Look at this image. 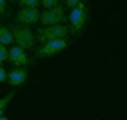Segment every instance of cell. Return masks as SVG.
Returning a JSON list of instances; mask_svg holds the SVG:
<instances>
[{"label": "cell", "mask_w": 127, "mask_h": 120, "mask_svg": "<svg viewBox=\"0 0 127 120\" xmlns=\"http://www.w3.org/2000/svg\"><path fill=\"white\" fill-rule=\"evenodd\" d=\"M18 5L20 7H38L40 0H18Z\"/></svg>", "instance_id": "obj_11"}, {"label": "cell", "mask_w": 127, "mask_h": 120, "mask_svg": "<svg viewBox=\"0 0 127 120\" xmlns=\"http://www.w3.org/2000/svg\"><path fill=\"white\" fill-rule=\"evenodd\" d=\"M40 24L42 26H58V24H67L65 16V7L64 4H58L51 9H44L40 13Z\"/></svg>", "instance_id": "obj_5"}, {"label": "cell", "mask_w": 127, "mask_h": 120, "mask_svg": "<svg viewBox=\"0 0 127 120\" xmlns=\"http://www.w3.org/2000/svg\"><path fill=\"white\" fill-rule=\"evenodd\" d=\"M87 20H89V0H82L67 15L69 29H71L73 35H80L87 26Z\"/></svg>", "instance_id": "obj_1"}, {"label": "cell", "mask_w": 127, "mask_h": 120, "mask_svg": "<svg viewBox=\"0 0 127 120\" xmlns=\"http://www.w3.org/2000/svg\"><path fill=\"white\" fill-rule=\"evenodd\" d=\"M62 4V0H40V5H42L44 9H51V7H55V5H58Z\"/></svg>", "instance_id": "obj_12"}, {"label": "cell", "mask_w": 127, "mask_h": 120, "mask_svg": "<svg viewBox=\"0 0 127 120\" xmlns=\"http://www.w3.org/2000/svg\"><path fill=\"white\" fill-rule=\"evenodd\" d=\"M82 0H62V4H64V7H67V9H73L76 4H80Z\"/></svg>", "instance_id": "obj_15"}, {"label": "cell", "mask_w": 127, "mask_h": 120, "mask_svg": "<svg viewBox=\"0 0 127 120\" xmlns=\"http://www.w3.org/2000/svg\"><path fill=\"white\" fill-rule=\"evenodd\" d=\"M9 58V49L5 47V45L0 44V64H4V62H7Z\"/></svg>", "instance_id": "obj_13"}, {"label": "cell", "mask_w": 127, "mask_h": 120, "mask_svg": "<svg viewBox=\"0 0 127 120\" xmlns=\"http://www.w3.org/2000/svg\"><path fill=\"white\" fill-rule=\"evenodd\" d=\"M15 95H16V91H9V95H5V96H2V98H0V117L4 115L5 107L11 104V100L15 98Z\"/></svg>", "instance_id": "obj_10"}, {"label": "cell", "mask_w": 127, "mask_h": 120, "mask_svg": "<svg viewBox=\"0 0 127 120\" xmlns=\"http://www.w3.org/2000/svg\"><path fill=\"white\" fill-rule=\"evenodd\" d=\"M40 13H42V11H40L38 7H20V11L16 13L15 24L31 27V26H34V24L40 22Z\"/></svg>", "instance_id": "obj_6"}, {"label": "cell", "mask_w": 127, "mask_h": 120, "mask_svg": "<svg viewBox=\"0 0 127 120\" xmlns=\"http://www.w3.org/2000/svg\"><path fill=\"white\" fill-rule=\"evenodd\" d=\"M71 29H69L67 24H58V26H42L38 27V31L34 33V38H36L38 44L49 42V40H58V38H67Z\"/></svg>", "instance_id": "obj_2"}, {"label": "cell", "mask_w": 127, "mask_h": 120, "mask_svg": "<svg viewBox=\"0 0 127 120\" xmlns=\"http://www.w3.org/2000/svg\"><path fill=\"white\" fill-rule=\"evenodd\" d=\"M0 120H9V118H5V117H0Z\"/></svg>", "instance_id": "obj_17"}, {"label": "cell", "mask_w": 127, "mask_h": 120, "mask_svg": "<svg viewBox=\"0 0 127 120\" xmlns=\"http://www.w3.org/2000/svg\"><path fill=\"white\" fill-rule=\"evenodd\" d=\"M9 9H7V0H0V18L7 16Z\"/></svg>", "instance_id": "obj_14"}, {"label": "cell", "mask_w": 127, "mask_h": 120, "mask_svg": "<svg viewBox=\"0 0 127 120\" xmlns=\"http://www.w3.org/2000/svg\"><path fill=\"white\" fill-rule=\"evenodd\" d=\"M11 33H13V40L15 44L22 49H31L36 38H34V31H31V27L27 26H20V24H13L11 26Z\"/></svg>", "instance_id": "obj_3"}, {"label": "cell", "mask_w": 127, "mask_h": 120, "mask_svg": "<svg viewBox=\"0 0 127 120\" xmlns=\"http://www.w3.org/2000/svg\"><path fill=\"white\" fill-rule=\"evenodd\" d=\"M69 47V38H58V40H49L36 47V58H53L55 55L62 53Z\"/></svg>", "instance_id": "obj_4"}, {"label": "cell", "mask_w": 127, "mask_h": 120, "mask_svg": "<svg viewBox=\"0 0 127 120\" xmlns=\"http://www.w3.org/2000/svg\"><path fill=\"white\" fill-rule=\"evenodd\" d=\"M7 80V71L4 69V66L0 64V82H5Z\"/></svg>", "instance_id": "obj_16"}, {"label": "cell", "mask_w": 127, "mask_h": 120, "mask_svg": "<svg viewBox=\"0 0 127 120\" xmlns=\"http://www.w3.org/2000/svg\"><path fill=\"white\" fill-rule=\"evenodd\" d=\"M7 60H9L15 67H26V66L33 64V62H31V56L27 55V51L22 49V47H18V45H11V47H9V58H7Z\"/></svg>", "instance_id": "obj_7"}, {"label": "cell", "mask_w": 127, "mask_h": 120, "mask_svg": "<svg viewBox=\"0 0 127 120\" xmlns=\"http://www.w3.org/2000/svg\"><path fill=\"white\" fill-rule=\"evenodd\" d=\"M15 40H13V33H11V27L7 26H4V24H0V44L2 45H11Z\"/></svg>", "instance_id": "obj_9"}, {"label": "cell", "mask_w": 127, "mask_h": 120, "mask_svg": "<svg viewBox=\"0 0 127 120\" xmlns=\"http://www.w3.org/2000/svg\"><path fill=\"white\" fill-rule=\"evenodd\" d=\"M27 77H29V73H27L26 67H13L9 73H7V82L11 87H20L22 84L27 82Z\"/></svg>", "instance_id": "obj_8"}]
</instances>
